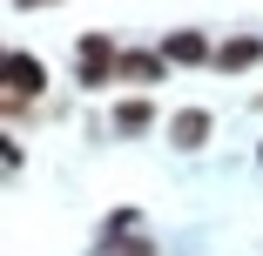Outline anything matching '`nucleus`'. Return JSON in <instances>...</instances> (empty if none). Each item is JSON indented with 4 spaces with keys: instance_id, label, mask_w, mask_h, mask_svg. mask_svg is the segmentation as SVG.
<instances>
[{
    "instance_id": "obj_11",
    "label": "nucleus",
    "mask_w": 263,
    "mask_h": 256,
    "mask_svg": "<svg viewBox=\"0 0 263 256\" xmlns=\"http://www.w3.org/2000/svg\"><path fill=\"white\" fill-rule=\"evenodd\" d=\"M256 162H263V148H256Z\"/></svg>"
},
{
    "instance_id": "obj_3",
    "label": "nucleus",
    "mask_w": 263,
    "mask_h": 256,
    "mask_svg": "<svg viewBox=\"0 0 263 256\" xmlns=\"http://www.w3.org/2000/svg\"><path fill=\"white\" fill-rule=\"evenodd\" d=\"M155 47H162L169 68H216V41H209L202 27H176V34H162Z\"/></svg>"
},
{
    "instance_id": "obj_10",
    "label": "nucleus",
    "mask_w": 263,
    "mask_h": 256,
    "mask_svg": "<svg viewBox=\"0 0 263 256\" xmlns=\"http://www.w3.org/2000/svg\"><path fill=\"white\" fill-rule=\"evenodd\" d=\"M41 7H54V0H14V14H41Z\"/></svg>"
},
{
    "instance_id": "obj_5",
    "label": "nucleus",
    "mask_w": 263,
    "mask_h": 256,
    "mask_svg": "<svg viewBox=\"0 0 263 256\" xmlns=\"http://www.w3.org/2000/svg\"><path fill=\"white\" fill-rule=\"evenodd\" d=\"M263 68V34H230L216 41V74H250Z\"/></svg>"
},
{
    "instance_id": "obj_8",
    "label": "nucleus",
    "mask_w": 263,
    "mask_h": 256,
    "mask_svg": "<svg viewBox=\"0 0 263 256\" xmlns=\"http://www.w3.org/2000/svg\"><path fill=\"white\" fill-rule=\"evenodd\" d=\"M135 223H142V209H108V216H101V249L128 243V236H135Z\"/></svg>"
},
{
    "instance_id": "obj_7",
    "label": "nucleus",
    "mask_w": 263,
    "mask_h": 256,
    "mask_svg": "<svg viewBox=\"0 0 263 256\" xmlns=\"http://www.w3.org/2000/svg\"><path fill=\"white\" fill-rule=\"evenodd\" d=\"M155 128V101L148 94H122L115 101V135H148Z\"/></svg>"
},
{
    "instance_id": "obj_6",
    "label": "nucleus",
    "mask_w": 263,
    "mask_h": 256,
    "mask_svg": "<svg viewBox=\"0 0 263 256\" xmlns=\"http://www.w3.org/2000/svg\"><path fill=\"white\" fill-rule=\"evenodd\" d=\"M162 74H169L162 47H122V81H128V88H155Z\"/></svg>"
},
{
    "instance_id": "obj_2",
    "label": "nucleus",
    "mask_w": 263,
    "mask_h": 256,
    "mask_svg": "<svg viewBox=\"0 0 263 256\" xmlns=\"http://www.w3.org/2000/svg\"><path fill=\"white\" fill-rule=\"evenodd\" d=\"M74 54H81V68H74L81 88H115V81H122V47H115L108 34H81Z\"/></svg>"
},
{
    "instance_id": "obj_4",
    "label": "nucleus",
    "mask_w": 263,
    "mask_h": 256,
    "mask_svg": "<svg viewBox=\"0 0 263 256\" xmlns=\"http://www.w3.org/2000/svg\"><path fill=\"white\" fill-rule=\"evenodd\" d=\"M209 135H216V115H209V108H176L169 115V148H176V155L209 148Z\"/></svg>"
},
{
    "instance_id": "obj_1",
    "label": "nucleus",
    "mask_w": 263,
    "mask_h": 256,
    "mask_svg": "<svg viewBox=\"0 0 263 256\" xmlns=\"http://www.w3.org/2000/svg\"><path fill=\"white\" fill-rule=\"evenodd\" d=\"M34 101H47V61L27 54V47H14V54H7V94H0V108H7V122H27Z\"/></svg>"
},
{
    "instance_id": "obj_9",
    "label": "nucleus",
    "mask_w": 263,
    "mask_h": 256,
    "mask_svg": "<svg viewBox=\"0 0 263 256\" xmlns=\"http://www.w3.org/2000/svg\"><path fill=\"white\" fill-rule=\"evenodd\" d=\"M101 256H155V243H148V236H128V243H115V249H101Z\"/></svg>"
}]
</instances>
